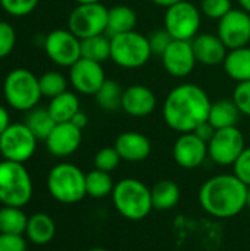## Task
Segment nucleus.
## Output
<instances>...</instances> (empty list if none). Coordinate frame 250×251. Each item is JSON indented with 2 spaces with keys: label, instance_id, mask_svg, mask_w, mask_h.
<instances>
[{
  "label": "nucleus",
  "instance_id": "31",
  "mask_svg": "<svg viewBox=\"0 0 250 251\" xmlns=\"http://www.w3.org/2000/svg\"><path fill=\"white\" fill-rule=\"evenodd\" d=\"M124 90L115 79H106L99 91L94 94L97 104L106 112H115L122 106Z\"/></svg>",
  "mask_w": 250,
  "mask_h": 251
},
{
  "label": "nucleus",
  "instance_id": "45",
  "mask_svg": "<svg viewBox=\"0 0 250 251\" xmlns=\"http://www.w3.org/2000/svg\"><path fill=\"white\" fill-rule=\"evenodd\" d=\"M239 3H240L242 9H243L245 12L250 13V0H239Z\"/></svg>",
  "mask_w": 250,
  "mask_h": 251
},
{
  "label": "nucleus",
  "instance_id": "6",
  "mask_svg": "<svg viewBox=\"0 0 250 251\" xmlns=\"http://www.w3.org/2000/svg\"><path fill=\"white\" fill-rule=\"evenodd\" d=\"M3 94L7 104L19 112H29L43 97L38 78L28 69L10 71L3 82Z\"/></svg>",
  "mask_w": 250,
  "mask_h": 251
},
{
  "label": "nucleus",
  "instance_id": "20",
  "mask_svg": "<svg viewBox=\"0 0 250 251\" xmlns=\"http://www.w3.org/2000/svg\"><path fill=\"white\" fill-rule=\"evenodd\" d=\"M113 147L125 162H143L152 153L150 140L144 134L136 131H127L118 135Z\"/></svg>",
  "mask_w": 250,
  "mask_h": 251
},
{
  "label": "nucleus",
  "instance_id": "2",
  "mask_svg": "<svg viewBox=\"0 0 250 251\" xmlns=\"http://www.w3.org/2000/svg\"><path fill=\"white\" fill-rule=\"evenodd\" d=\"M202 209L214 218L230 219L248 207V185L234 174L209 178L199 191Z\"/></svg>",
  "mask_w": 250,
  "mask_h": 251
},
{
  "label": "nucleus",
  "instance_id": "39",
  "mask_svg": "<svg viewBox=\"0 0 250 251\" xmlns=\"http://www.w3.org/2000/svg\"><path fill=\"white\" fill-rule=\"evenodd\" d=\"M149 38V44H150V49H152V53L153 54H159L162 56V53L167 50V47L171 44V41L174 40L169 32L164 28V29H156L155 32L150 34Z\"/></svg>",
  "mask_w": 250,
  "mask_h": 251
},
{
  "label": "nucleus",
  "instance_id": "11",
  "mask_svg": "<svg viewBox=\"0 0 250 251\" xmlns=\"http://www.w3.org/2000/svg\"><path fill=\"white\" fill-rule=\"evenodd\" d=\"M44 50L53 63L71 68L81 59V40L69 29H53L44 38Z\"/></svg>",
  "mask_w": 250,
  "mask_h": 251
},
{
  "label": "nucleus",
  "instance_id": "40",
  "mask_svg": "<svg viewBox=\"0 0 250 251\" xmlns=\"http://www.w3.org/2000/svg\"><path fill=\"white\" fill-rule=\"evenodd\" d=\"M27 241L21 234H0V251H27Z\"/></svg>",
  "mask_w": 250,
  "mask_h": 251
},
{
  "label": "nucleus",
  "instance_id": "46",
  "mask_svg": "<svg viewBox=\"0 0 250 251\" xmlns=\"http://www.w3.org/2000/svg\"><path fill=\"white\" fill-rule=\"evenodd\" d=\"M78 4H85V3H100V0H75Z\"/></svg>",
  "mask_w": 250,
  "mask_h": 251
},
{
  "label": "nucleus",
  "instance_id": "1",
  "mask_svg": "<svg viewBox=\"0 0 250 251\" xmlns=\"http://www.w3.org/2000/svg\"><path fill=\"white\" fill-rule=\"evenodd\" d=\"M212 101L206 91L196 84H181L169 91L164 101L162 115L167 125L180 132H193L208 121Z\"/></svg>",
  "mask_w": 250,
  "mask_h": 251
},
{
  "label": "nucleus",
  "instance_id": "42",
  "mask_svg": "<svg viewBox=\"0 0 250 251\" xmlns=\"http://www.w3.org/2000/svg\"><path fill=\"white\" fill-rule=\"evenodd\" d=\"M10 125V116L6 107H3L0 104V134L4 132V129H7V126Z\"/></svg>",
  "mask_w": 250,
  "mask_h": 251
},
{
  "label": "nucleus",
  "instance_id": "35",
  "mask_svg": "<svg viewBox=\"0 0 250 251\" xmlns=\"http://www.w3.org/2000/svg\"><path fill=\"white\" fill-rule=\"evenodd\" d=\"M1 7L12 16H27L38 4V0H0Z\"/></svg>",
  "mask_w": 250,
  "mask_h": 251
},
{
  "label": "nucleus",
  "instance_id": "38",
  "mask_svg": "<svg viewBox=\"0 0 250 251\" xmlns=\"http://www.w3.org/2000/svg\"><path fill=\"white\" fill-rule=\"evenodd\" d=\"M234 175L245 184L250 187V147H246L237 160L233 165Z\"/></svg>",
  "mask_w": 250,
  "mask_h": 251
},
{
  "label": "nucleus",
  "instance_id": "7",
  "mask_svg": "<svg viewBox=\"0 0 250 251\" xmlns=\"http://www.w3.org/2000/svg\"><path fill=\"white\" fill-rule=\"evenodd\" d=\"M152 54L149 38L137 31L111 37V59L121 68H141L149 62Z\"/></svg>",
  "mask_w": 250,
  "mask_h": 251
},
{
  "label": "nucleus",
  "instance_id": "32",
  "mask_svg": "<svg viewBox=\"0 0 250 251\" xmlns=\"http://www.w3.org/2000/svg\"><path fill=\"white\" fill-rule=\"evenodd\" d=\"M38 82H40V90H41L43 97H47V99H53L68 91L66 90L68 81L60 72H55V71L46 72L38 78Z\"/></svg>",
  "mask_w": 250,
  "mask_h": 251
},
{
  "label": "nucleus",
  "instance_id": "23",
  "mask_svg": "<svg viewBox=\"0 0 250 251\" xmlns=\"http://www.w3.org/2000/svg\"><path fill=\"white\" fill-rule=\"evenodd\" d=\"M137 25V15L134 9L125 4H118L109 9L108 13V28L106 35L113 37L118 34L134 31Z\"/></svg>",
  "mask_w": 250,
  "mask_h": 251
},
{
  "label": "nucleus",
  "instance_id": "47",
  "mask_svg": "<svg viewBox=\"0 0 250 251\" xmlns=\"http://www.w3.org/2000/svg\"><path fill=\"white\" fill-rule=\"evenodd\" d=\"M88 251H109V250H106V249H102V247H96V249H90Z\"/></svg>",
  "mask_w": 250,
  "mask_h": 251
},
{
  "label": "nucleus",
  "instance_id": "16",
  "mask_svg": "<svg viewBox=\"0 0 250 251\" xmlns=\"http://www.w3.org/2000/svg\"><path fill=\"white\" fill-rule=\"evenodd\" d=\"M208 154V143L199 138L194 132L181 134L172 147V157L175 163L183 169L199 168Z\"/></svg>",
  "mask_w": 250,
  "mask_h": 251
},
{
  "label": "nucleus",
  "instance_id": "22",
  "mask_svg": "<svg viewBox=\"0 0 250 251\" xmlns=\"http://www.w3.org/2000/svg\"><path fill=\"white\" fill-rule=\"evenodd\" d=\"M222 65L231 79L237 82L250 81V47L246 46L230 50Z\"/></svg>",
  "mask_w": 250,
  "mask_h": 251
},
{
  "label": "nucleus",
  "instance_id": "27",
  "mask_svg": "<svg viewBox=\"0 0 250 251\" xmlns=\"http://www.w3.org/2000/svg\"><path fill=\"white\" fill-rule=\"evenodd\" d=\"M81 57L99 63L111 59V37L100 34L81 40Z\"/></svg>",
  "mask_w": 250,
  "mask_h": 251
},
{
  "label": "nucleus",
  "instance_id": "5",
  "mask_svg": "<svg viewBox=\"0 0 250 251\" xmlns=\"http://www.w3.org/2000/svg\"><path fill=\"white\" fill-rule=\"evenodd\" d=\"M32 197V179L24 163L0 162V203L3 206L24 207Z\"/></svg>",
  "mask_w": 250,
  "mask_h": 251
},
{
  "label": "nucleus",
  "instance_id": "36",
  "mask_svg": "<svg viewBox=\"0 0 250 251\" xmlns=\"http://www.w3.org/2000/svg\"><path fill=\"white\" fill-rule=\"evenodd\" d=\"M16 44V32L10 24L0 21V59L9 56Z\"/></svg>",
  "mask_w": 250,
  "mask_h": 251
},
{
  "label": "nucleus",
  "instance_id": "13",
  "mask_svg": "<svg viewBox=\"0 0 250 251\" xmlns=\"http://www.w3.org/2000/svg\"><path fill=\"white\" fill-rule=\"evenodd\" d=\"M218 37L228 50L249 46L250 13L243 9H231L218 22Z\"/></svg>",
  "mask_w": 250,
  "mask_h": 251
},
{
  "label": "nucleus",
  "instance_id": "24",
  "mask_svg": "<svg viewBox=\"0 0 250 251\" xmlns=\"http://www.w3.org/2000/svg\"><path fill=\"white\" fill-rule=\"evenodd\" d=\"M152 204L153 209L156 210H171L174 209L180 199H181V191L177 182L171 179H162L158 181L152 188Z\"/></svg>",
  "mask_w": 250,
  "mask_h": 251
},
{
  "label": "nucleus",
  "instance_id": "43",
  "mask_svg": "<svg viewBox=\"0 0 250 251\" xmlns=\"http://www.w3.org/2000/svg\"><path fill=\"white\" fill-rule=\"evenodd\" d=\"M75 126H78L80 129H83V128H85V125H87V122H88V119H87V115L85 113H83L81 110L72 118V121H71Z\"/></svg>",
  "mask_w": 250,
  "mask_h": 251
},
{
  "label": "nucleus",
  "instance_id": "48",
  "mask_svg": "<svg viewBox=\"0 0 250 251\" xmlns=\"http://www.w3.org/2000/svg\"><path fill=\"white\" fill-rule=\"evenodd\" d=\"M248 207L250 209V187H248Z\"/></svg>",
  "mask_w": 250,
  "mask_h": 251
},
{
  "label": "nucleus",
  "instance_id": "18",
  "mask_svg": "<svg viewBox=\"0 0 250 251\" xmlns=\"http://www.w3.org/2000/svg\"><path fill=\"white\" fill-rule=\"evenodd\" d=\"M193 51L196 56V60L202 65L206 66H215L221 65L225 60L227 56V47L222 43V40L218 37V34H211V32H203L197 34L192 40Z\"/></svg>",
  "mask_w": 250,
  "mask_h": 251
},
{
  "label": "nucleus",
  "instance_id": "30",
  "mask_svg": "<svg viewBox=\"0 0 250 251\" xmlns=\"http://www.w3.org/2000/svg\"><path fill=\"white\" fill-rule=\"evenodd\" d=\"M113 188H115V184H113V179L109 172L94 169V171L85 174L87 196H90L93 199H105L109 194H112Z\"/></svg>",
  "mask_w": 250,
  "mask_h": 251
},
{
  "label": "nucleus",
  "instance_id": "15",
  "mask_svg": "<svg viewBox=\"0 0 250 251\" xmlns=\"http://www.w3.org/2000/svg\"><path fill=\"white\" fill-rule=\"evenodd\" d=\"M102 63L81 57L69 68V81L81 94H96L106 81Z\"/></svg>",
  "mask_w": 250,
  "mask_h": 251
},
{
  "label": "nucleus",
  "instance_id": "44",
  "mask_svg": "<svg viewBox=\"0 0 250 251\" xmlns=\"http://www.w3.org/2000/svg\"><path fill=\"white\" fill-rule=\"evenodd\" d=\"M150 1L153 4H156V6H161V7L168 9V7H171V6H174V4H177V3H180L183 0H150Z\"/></svg>",
  "mask_w": 250,
  "mask_h": 251
},
{
  "label": "nucleus",
  "instance_id": "25",
  "mask_svg": "<svg viewBox=\"0 0 250 251\" xmlns=\"http://www.w3.org/2000/svg\"><path fill=\"white\" fill-rule=\"evenodd\" d=\"M47 110L56 124L71 122L72 118L80 112V100L74 93L65 91L62 94L50 99Z\"/></svg>",
  "mask_w": 250,
  "mask_h": 251
},
{
  "label": "nucleus",
  "instance_id": "37",
  "mask_svg": "<svg viewBox=\"0 0 250 251\" xmlns=\"http://www.w3.org/2000/svg\"><path fill=\"white\" fill-rule=\"evenodd\" d=\"M233 101L242 115L250 116V81L239 82L233 93Z\"/></svg>",
  "mask_w": 250,
  "mask_h": 251
},
{
  "label": "nucleus",
  "instance_id": "12",
  "mask_svg": "<svg viewBox=\"0 0 250 251\" xmlns=\"http://www.w3.org/2000/svg\"><path fill=\"white\" fill-rule=\"evenodd\" d=\"M245 149V137L237 126L217 129L208 143L209 157L221 166L234 165Z\"/></svg>",
  "mask_w": 250,
  "mask_h": 251
},
{
  "label": "nucleus",
  "instance_id": "9",
  "mask_svg": "<svg viewBox=\"0 0 250 251\" xmlns=\"http://www.w3.org/2000/svg\"><path fill=\"white\" fill-rule=\"evenodd\" d=\"M37 141L25 124H10L0 134V154L4 160L25 163L34 156Z\"/></svg>",
  "mask_w": 250,
  "mask_h": 251
},
{
  "label": "nucleus",
  "instance_id": "41",
  "mask_svg": "<svg viewBox=\"0 0 250 251\" xmlns=\"http://www.w3.org/2000/svg\"><path fill=\"white\" fill-rule=\"evenodd\" d=\"M215 131H217V129H215V128H214V126L206 121V122L200 124V125L193 131V132H194L199 138H202L205 143H209V141H211V138L214 137Z\"/></svg>",
  "mask_w": 250,
  "mask_h": 251
},
{
  "label": "nucleus",
  "instance_id": "3",
  "mask_svg": "<svg viewBox=\"0 0 250 251\" xmlns=\"http://www.w3.org/2000/svg\"><path fill=\"white\" fill-rule=\"evenodd\" d=\"M111 196L116 212L128 221H143L153 209L150 188L136 178L116 182Z\"/></svg>",
  "mask_w": 250,
  "mask_h": 251
},
{
  "label": "nucleus",
  "instance_id": "26",
  "mask_svg": "<svg viewBox=\"0 0 250 251\" xmlns=\"http://www.w3.org/2000/svg\"><path fill=\"white\" fill-rule=\"evenodd\" d=\"M240 115L242 113L233 100H218L211 106L208 122L215 129H224V128L236 126Z\"/></svg>",
  "mask_w": 250,
  "mask_h": 251
},
{
  "label": "nucleus",
  "instance_id": "28",
  "mask_svg": "<svg viewBox=\"0 0 250 251\" xmlns=\"http://www.w3.org/2000/svg\"><path fill=\"white\" fill-rule=\"evenodd\" d=\"M28 216L21 207H0V234H25Z\"/></svg>",
  "mask_w": 250,
  "mask_h": 251
},
{
  "label": "nucleus",
  "instance_id": "4",
  "mask_svg": "<svg viewBox=\"0 0 250 251\" xmlns=\"http://www.w3.org/2000/svg\"><path fill=\"white\" fill-rule=\"evenodd\" d=\"M47 190L56 201L75 204L87 196L85 174L72 163H57L47 175Z\"/></svg>",
  "mask_w": 250,
  "mask_h": 251
},
{
  "label": "nucleus",
  "instance_id": "10",
  "mask_svg": "<svg viewBox=\"0 0 250 251\" xmlns=\"http://www.w3.org/2000/svg\"><path fill=\"white\" fill-rule=\"evenodd\" d=\"M200 28V10L190 1L183 0L167 9L165 29L174 40L192 41Z\"/></svg>",
  "mask_w": 250,
  "mask_h": 251
},
{
  "label": "nucleus",
  "instance_id": "19",
  "mask_svg": "<svg viewBox=\"0 0 250 251\" xmlns=\"http://www.w3.org/2000/svg\"><path fill=\"white\" fill-rule=\"evenodd\" d=\"M156 107L155 93L144 85H131L124 90L121 109L134 118H144Z\"/></svg>",
  "mask_w": 250,
  "mask_h": 251
},
{
  "label": "nucleus",
  "instance_id": "17",
  "mask_svg": "<svg viewBox=\"0 0 250 251\" xmlns=\"http://www.w3.org/2000/svg\"><path fill=\"white\" fill-rule=\"evenodd\" d=\"M83 129L72 122L56 124L50 135L46 138L47 150L56 157H68L74 154L81 146Z\"/></svg>",
  "mask_w": 250,
  "mask_h": 251
},
{
  "label": "nucleus",
  "instance_id": "21",
  "mask_svg": "<svg viewBox=\"0 0 250 251\" xmlns=\"http://www.w3.org/2000/svg\"><path fill=\"white\" fill-rule=\"evenodd\" d=\"M55 234H56V224L50 215L37 212L28 216V224L24 235L29 243L35 246H46L55 238Z\"/></svg>",
  "mask_w": 250,
  "mask_h": 251
},
{
  "label": "nucleus",
  "instance_id": "33",
  "mask_svg": "<svg viewBox=\"0 0 250 251\" xmlns=\"http://www.w3.org/2000/svg\"><path fill=\"white\" fill-rule=\"evenodd\" d=\"M121 160L122 159L115 147H103L94 156V166L99 171L111 174L112 171H115L118 168Z\"/></svg>",
  "mask_w": 250,
  "mask_h": 251
},
{
  "label": "nucleus",
  "instance_id": "8",
  "mask_svg": "<svg viewBox=\"0 0 250 251\" xmlns=\"http://www.w3.org/2000/svg\"><path fill=\"white\" fill-rule=\"evenodd\" d=\"M109 9L102 3L78 4L68 18V29L80 40L106 34Z\"/></svg>",
  "mask_w": 250,
  "mask_h": 251
},
{
  "label": "nucleus",
  "instance_id": "34",
  "mask_svg": "<svg viewBox=\"0 0 250 251\" xmlns=\"http://www.w3.org/2000/svg\"><path fill=\"white\" fill-rule=\"evenodd\" d=\"M233 9L231 0H202L200 12L211 19H221Z\"/></svg>",
  "mask_w": 250,
  "mask_h": 251
},
{
  "label": "nucleus",
  "instance_id": "14",
  "mask_svg": "<svg viewBox=\"0 0 250 251\" xmlns=\"http://www.w3.org/2000/svg\"><path fill=\"white\" fill-rule=\"evenodd\" d=\"M161 57L165 71L175 78L189 76L197 63L192 41L184 40H172Z\"/></svg>",
  "mask_w": 250,
  "mask_h": 251
},
{
  "label": "nucleus",
  "instance_id": "29",
  "mask_svg": "<svg viewBox=\"0 0 250 251\" xmlns=\"http://www.w3.org/2000/svg\"><path fill=\"white\" fill-rule=\"evenodd\" d=\"M24 124L29 128V131L35 135L37 140H44V141L56 125L55 119L52 118L47 109H35V107L28 112Z\"/></svg>",
  "mask_w": 250,
  "mask_h": 251
}]
</instances>
